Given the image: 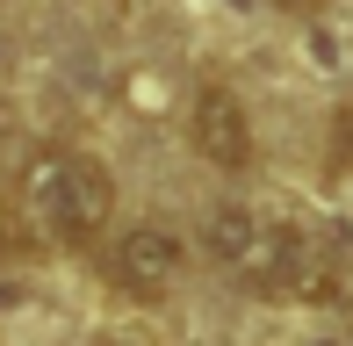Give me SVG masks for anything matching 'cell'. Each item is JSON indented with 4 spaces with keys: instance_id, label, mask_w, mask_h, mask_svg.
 <instances>
[{
    "instance_id": "1",
    "label": "cell",
    "mask_w": 353,
    "mask_h": 346,
    "mask_svg": "<svg viewBox=\"0 0 353 346\" xmlns=\"http://www.w3.org/2000/svg\"><path fill=\"white\" fill-rule=\"evenodd\" d=\"M202 245H210V260L245 296H267V303H317V296L339 289V253H332L325 231L267 216V210H245V202L216 210Z\"/></svg>"
},
{
    "instance_id": "2",
    "label": "cell",
    "mask_w": 353,
    "mask_h": 346,
    "mask_svg": "<svg viewBox=\"0 0 353 346\" xmlns=\"http://www.w3.org/2000/svg\"><path fill=\"white\" fill-rule=\"evenodd\" d=\"M22 210L43 238L58 245H94L116 216V181L94 152H72V145H43L37 159L22 166Z\"/></svg>"
},
{
    "instance_id": "3",
    "label": "cell",
    "mask_w": 353,
    "mask_h": 346,
    "mask_svg": "<svg viewBox=\"0 0 353 346\" xmlns=\"http://www.w3.org/2000/svg\"><path fill=\"white\" fill-rule=\"evenodd\" d=\"M181 267H188V245H181V231H166V224H130L108 245V274H116V289L137 296V303H159V296L181 281Z\"/></svg>"
},
{
    "instance_id": "4",
    "label": "cell",
    "mask_w": 353,
    "mask_h": 346,
    "mask_svg": "<svg viewBox=\"0 0 353 346\" xmlns=\"http://www.w3.org/2000/svg\"><path fill=\"white\" fill-rule=\"evenodd\" d=\"M188 137H195V152L210 166H223V173L252 166V116H245V101H238L223 80L195 87V101H188Z\"/></svg>"
},
{
    "instance_id": "5",
    "label": "cell",
    "mask_w": 353,
    "mask_h": 346,
    "mask_svg": "<svg viewBox=\"0 0 353 346\" xmlns=\"http://www.w3.org/2000/svg\"><path fill=\"white\" fill-rule=\"evenodd\" d=\"M267 8H317V0H267Z\"/></svg>"
},
{
    "instance_id": "6",
    "label": "cell",
    "mask_w": 353,
    "mask_h": 346,
    "mask_svg": "<svg viewBox=\"0 0 353 346\" xmlns=\"http://www.w3.org/2000/svg\"><path fill=\"white\" fill-rule=\"evenodd\" d=\"M346 318H353V296H346Z\"/></svg>"
}]
</instances>
